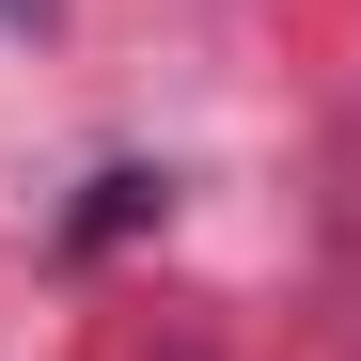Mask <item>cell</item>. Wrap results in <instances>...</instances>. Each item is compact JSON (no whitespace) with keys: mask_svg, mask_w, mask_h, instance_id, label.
<instances>
[{"mask_svg":"<svg viewBox=\"0 0 361 361\" xmlns=\"http://www.w3.org/2000/svg\"><path fill=\"white\" fill-rule=\"evenodd\" d=\"M0 16H32V32H47V16H63V0H0Z\"/></svg>","mask_w":361,"mask_h":361,"instance_id":"2","label":"cell"},{"mask_svg":"<svg viewBox=\"0 0 361 361\" xmlns=\"http://www.w3.org/2000/svg\"><path fill=\"white\" fill-rule=\"evenodd\" d=\"M142 204H157V173H94V204H79V235H126Z\"/></svg>","mask_w":361,"mask_h":361,"instance_id":"1","label":"cell"},{"mask_svg":"<svg viewBox=\"0 0 361 361\" xmlns=\"http://www.w3.org/2000/svg\"><path fill=\"white\" fill-rule=\"evenodd\" d=\"M157 361H204V345H157Z\"/></svg>","mask_w":361,"mask_h":361,"instance_id":"3","label":"cell"}]
</instances>
